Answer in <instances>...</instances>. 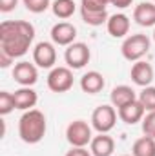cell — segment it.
Returning a JSON list of instances; mask_svg holds the SVG:
<instances>
[{
    "instance_id": "1",
    "label": "cell",
    "mask_w": 155,
    "mask_h": 156,
    "mask_svg": "<svg viewBox=\"0 0 155 156\" xmlns=\"http://www.w3.org/2000/svg\"><path fill=\"white\" fill-rule=\"evenodd\" d=\"M35 38V27L26 20H6L0 24V49L20 58L29 51Z\"/></svg>"
},
{
    "instance_id": "2",
    "label": "cell",
    "mask_w": 155,
    "mask_h": 156,
    "mask_svg": "<svg viewBox=\"0 0 155 156\" xmlns=\"http://www.w3.org/2000/svg\"><path fill=\"white\" fill-rule=\"evenodd\" d=\"M46 129H47L46 116L39 109L26 111L18 120V136L26 144H39L46 134Z\"/></svg>"
},
{
    "instance_id": "3",
    "label": "cell",
    "mask_w": 155,
    "mask_h": 156,
    "mask_svg": "<svg viewBox=\"0 0 155 156\" xmlns=\"http://www.w3.org/2000/svg\"><path fill=\"white\" fill-rule=\"evenodd\" d=\"M150 51V38L146 35H130L120 45V53L128 62H139Z\"/></svg>"
},
{
    "instance_id": "4",
    "label": "cell",
    "mask_w": 155,
    "mask_h": 156,
    "mask_svg": "<svg viewBox=\"0 0 155 156\" xmlns=\"http://www.w3.org/2000/svg\"><path fill=\"white\" fill-rule=\"evenodd\" d=\"M66 138L71 144V147H86L91 144L93 134H91V125L84 120H75L68 125L66 129Z\"/></svg>"
},
{
    "instance_id": "5",
    "label": "cell",
    "mask_w": 155,
    "mask_h": 156,
    "mask_svg": "<svg viewBox=\"0 0 155 156\" xmlns=\"http://www.w3.org/2000/svg\"><path fill=\"white\" fill-rule=\"evenodd\" d=\"M117 115L113 105H99L91 115V127L97 133H110L117 123Z\"/></svg>"
},
{
    "instance_id": "6",
    "label": "cell",
    "mask_w": 155,
    "mask_h": 156,
    "mask_svg": "<svg viewBox=\"0 0 155 156\" xmlns=\"http://www.w3.org/2000/svg\"><path fill=\"white\" fill-rule=\"evenodd\" d=\"M47 87L53 93H66L73 87V73L70 67H53L47 75Z\"/></svg>"
},
{
    "instance_id": "7",
    "label": "cell",
    "mask_w": 155,
    "mask_h": 156,
    "mask_svg": "<svg viewBox=\"0 0 155 156\" xmlns=\"http://www.w3.org/2000/svg\"><path fill=\"white\" fill-rule=\"evenodd\" d=\"M91 58V51L84 42H73L71 45L66 47L64 60L70 69H82Z\"/></svg>"
},
{
    "instance_id": "8",
    "label": "cell",
    "mask_w": 155,
    "mask_h": 156,
    "mask_svg": "<svg viewBox=\"0 0 155 156\" xmlns=\"http://www.w3.org/2000/svg\"><path fill=\"white\" fill-rule=\"evenodd\" d=\"M33 62L42 69H53L57 62V49L51 42H39L33 49Z\"/></svg>"
},
{
    "instance_id": "9",
    "label": "cell",
    "mask_w": 155,
    "mask_h": 156,
    "mask_svg": "<svg viewBox=\"0 0 155 156\" xmlns=\"http://www.w3.org/2000/svg\"><path fill=\"white\" fill-rule=\"evenodd\" d=\"M13 78L22 87L35 85L37 80H39L37 66L35 64H29V62H18V64H15V67H13Z\"/></svg>"
},
{
    "instance_id": "10",
    "label": "cell",
    "mask_w": 155,
    "mask_h": 156,
    "mask_svg": "<svg viewBox=\"0 0 155 156\" xmlns=\"http://www.w3.org/2000/svg\"><path fill=\"white\" fill-rule=\"evenodd\" d=\"M77 38V27L70 22H59L51 27V40L55 45H71Z\"/></svg>"
},
{
    "instance_id": "11",
    "label": "cell",
    "mask_w": 155,
    "mask_h": 156,
    "mask_svg": "<svg viewBox=\"0 0 155 156\" xmlns=\"http://www.w3.org/2000/svg\"><path fill=\"white\" fill-rule=\"evenodd\" d=\"M117 113H119V118H120L124 123L133 125V123H137V122H142L146 109L142 107V104H141L139 98H137V100H133V102L122 105L120 109H117Z\"/></svg>"
},
{
    "instance_id": "12",
    "label": "cell",
    "mask_w": 155,
    "mask_h": 156,
    "mask_svg": "<svg viewBox=\"0 0 155 156\" xmlns=\"http://www.w3.org/2000/svg\"><path fill=\"white\" fill-rule=\"evenodd\" d=\"M89 151L93 156H112L115 151V142L108 133H99V136H93Z\"/></svg>"
},
{
    "instance_id": "13",
    "label": "cell",
    "mask_w": 155,
    "mask_h": 156,
    "mask_svg": "<svg viewBox=\"0 0 155 156\" xmlns=\"http://www.w3.org/2000/svg\"><path fill=\"white\" fill-rule=\"evenodd\" d=\"M131 80H133V83H137V85H141V87H148L152 82H153V67L148 64V62H142V60H139V62H135L133 64V67H131Z\"/></svg>"
},
{
    "instance_id": "14",
    "label": "cell",
    "mask_w": 155,
    "mask_h": 156,
    "mask_svg": "<svg viewBox=\"0 0 155 156\" xmlns=\"http://www.w3.org/2000/svg\"><path fill=\"white\" fill-rule=\"evenodd\" d=\"M106 27H108V33L113 38H124L130 33V18L124 13H115L108 18Z\"/></svg>"
},
{
    "instance_id": "15",
    "label": "cell",
    "mask_w": 155,
    "mask_h": 156,
    "mask_svg": "<svg viewBox=\"0 0 155 156\" xmlns=\"http://www.w3.org/2000/svg\"><path fill=\"white\" fill-rule=\"evenodd\" d=\"M133 20L142 27L155 26V4L153 2H141L133 9Z\"/></svg>"
},
{
    "instance_id": "16",
    "label": "cell",
    "mask_w": 155,
    "mask_h": 156,
    "mask_svg": "<svg viewBox=\"0 0 155 156\" xmlns=\"http://www.w3.org/2000/svg\"><path fill=\"white\" fill-rule=\"evenodd\" d=\"M13 100H15V107L20 111H29L37 105V93L31 87H20L13 93Z\"/></svg>"
},
{
    "instance_id": "17",
    "label": "cell",
    "mask_w": 155,
    "mask_h": 156,
    "mask_svg": "<svg viewBox=\"0 0 155 156\" xmlns=\"http://www.w3.org/2000/svg\"><path fill=\"white\" fill-rule=\"evenodd\" d=\"M106 82H104V76L99 73V71H88L86 75H82L80 78V89L88 94H97L104 89Z\"/></svg>"
},
{
    "instance_id": "18",
    "label": "cell",
    "mask_w": 155,
    "mask_h": 156,
    "mask_svg": "<svg viewBox=\"0 0 155 156\" xmlns=\"http://www.w3.org/2000/svg\"><path fill=\"white\" fill-rule=\"evenodd\" d=\"M110 100H112V105L113 107L120 109L122 105L137 100V94H135V91L130 85H117V87H113V91L110 94Z\"/></svg>"
},
{
    "instance_id": "19",
    "label": "cell",
    "mask_w": 155,
    "mask_h": 156,
    "mask_svg": "<svg viewBox=\"0 0 155 156\" xmlns=\"http://www.w3.org/2000/svg\"><path fill=\"white\" fill-rule=\"evenodd\" d=\"M75 9H77V4L75 0H55L51 4V11L57 18L60 20H68L75 15Z\"/></svg>"
},
{
    "instance_id": "20",
    "label": "cell",
    "mask_w": 155,
    "mask_h": 156,
    "mask_svg": "<svg viewBox=\"0 0 155 156\" xmlns=\"http://www.w3.org/2000/svg\"><path fill=\"white\" fill-rule=\"evenodd\" d=\"M131 154L133 156H155V138L142 136V138L135 140V144L131 147Z\"/></svg>"
},
{
    "instance_id": "21",
    "label": "cell",
    "mask_w": 155,
    "mask_h": 156,
    "mask_svg": "<svg viewBox=\"0 0 155 156\" xmlns=\"http://www.w3.org/2000/svg\"><path fill=\"white\" fill-rule=\"evenodd\" d=\"M80 16H82V20L88 24V26H93V27H97V26H102L104 22H108V11L104 9V11H88V9H80Z\"/></svg>"
},
{
    "instance_id": "22",
    "label": "cell",
    "mask_w": 155,
    "mask_h": 156,
    "mask_svg": "<svg viewBox=\"0 0 155 156\" xmlns=\"http://www.w3.org/2000/svg\"><path fill=\"white\" fill-rule=\"evenodd\" d=\"M137 98H139V102L142 104V107H144L148 113H150V111H155V87H152V85L144 87Z\"/></svg>"
},
{
    "instance_id": "23",
    "label": "cell",
    "mask_w": 155,
    "mask_h": 156,
    "mask_svg": "<svg viewBox=\"0 0 155 156\" xmlns=\"http://www.w3.org/2000/svg\"><path fill=\"white\" fill-rule=\"evenodd\" d=\"M13 109H17V107H15V100H13V93H9V91H0V115L6 116V115H9Z\"/></svg>"
},
{
    "instance_id": "24",
    "label": "cell",
    "mask_w": 155,
    "mask_h": 156,
    "mask_svg": "<svg viewBox=\"0 0 155 156\" xmlns=\"http://www.w3.org/2000/svg\"><path fill=\"white\" fill-rule=\"evenodd\" d=\"M22 2H24L26 9L31 11V13H35V15H40L47 7H51V0H22Z\"/></svg>"
},
{
    "instance_id": "25",
    "label": "cell",
    "mask_w": 155,
    "mask_h": 156,
    "mask_svg": "<svg viewBox=\"0 0 155 156\" xmlns=\"http://www.w3.org/2000/svg\"><path fill=\"white\" fill-rule=\"evenodd\" d=\"M142 133H144V136L155 138V111H150L142 118Z\"/></svg>"
},
{
    "instance_id": "26",
    "label": "cell",
    "mask_w": 155,
    "mask_h": 156,
    "mask_svg": "<svg viewBox=\"0 0 155 156\" xmlns=\"http://www.w3.org/2000/svg\"><path fill=\"white\" fill-rule=\"evenodd\" d=\"M17 4H18V0H0V11L9 13V11H13L17 7Z\"/></svg>"
},
{
    "instance_id": "27",
    "label": "cell",
    "mask_w": 155,
    "mask_h": 156,
    "mask_svg": "<svg viewBox=\"0 0 155 156\" xmlns=\"http://www.w3.org/2000/svg\"><path fill=\"white\" fill-rule=\"evenodd\" d=\"M66 156H93V154H91V151H88L86 147H71V149L66 153Z\"/></svg>"
},
{
    "instance_id": "28",
    "label": "cell",
    "mask_w": 155,
    "mask_h": 156,
    "mask_svg": "<svg viewBox=\"0 0 155 156\" xmlns=\"http://www.w3.org/2000/svg\"><path fill=\"white\" fill-rule=\"evenodd\" d=\"M13 60H15V58H13L11 55H7L6 51H2V49H0V67H2V69L9 67V66L13 64Z\"/></svg>"
},
{
    "instance_id": "29",
    "label": "cell",
    "mask_w": 155,
    "mask_h": 156,
    "mask_svg": "<svg viewBox=\"0 0 155 156\" xmlns=\"http://www.w3.org/2000/svg\"><path fill=\"white\" fill-rule=\"evenodd\" d=\"M131 2H133V0H112V4H113L115 7H119V9H126V7H130Z\"/></svg>"
},
{
    "instance_id": "30",
    "label": "cell",
    "mask_w": 155,
    "mask_h": 156,
    "mask_svg": "<svg viewBox=\"0 0 155 156\" xmlns=\"http://www.w3.org/2000/svg\"><path fill=\"white\" fill-rule=\"evenodd\" d=\"M99 2H100L102 5H108V4H112V0H99Z\"/></svg>"
},
{
    "instance_id": "31",
    "label": "cell",
    "mask_w": 155,
    "mask_h": 156,
    "mask_svg": "<svg viewBox=\"0 0 155 156\" xmlns=\"http://www.w3.org/2000/svg\"><path fill=\"white\" fill-rule=\"evenodd\" d=\"M153 42H155V29H153Z\"/></svg>"
},
{
    "instance_id": "32",
    "label": "cell",
    "mask_w": 155,
    "mask_h": 156,
    "mask_svg": "<svg viewBox=\"0 0 155 156\" xmlns=\"http://www.w3.org/2000/svg\"><path fill=\"white\" fill-rule=\"evenodd\" d=\"M122 156H133V154H122Z\"/></svg>"
},
{
    "instance_id": "33",
    "label": "cell",
    "mask_w": 155,
    "mask_h": 156,
    "mask_svg": "<svg viewBox=\"0 0 155 156\" xmlns=\"http://www.w3.org/2000/svg\"><path fill=\"white\" fill-rule=\"evenodd\" d=\"M153 2H155V0H153Z\"/></svg>"
}]
</instances>
